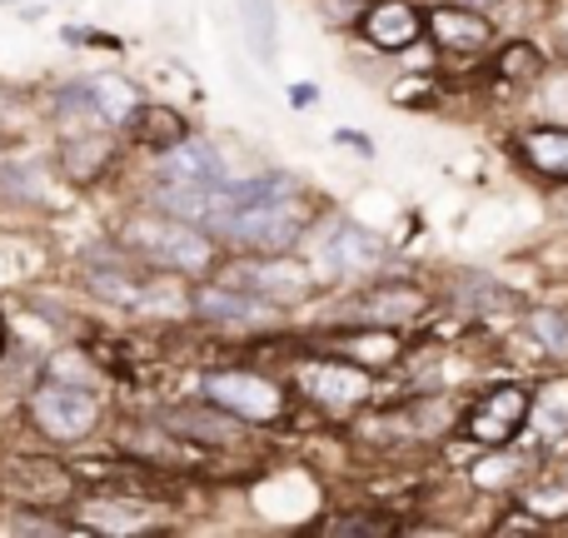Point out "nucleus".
I'll return each mask as SVG.
<instances>
[{
  "label": "nucleus",
  "mask_w": 568,
  "mask_h": 538,
  "mask_svg": "<svg viewBox=\"0 0 568 538\" xmlns=\"http://www.w3.org/2000/svg\"><path fill=\"white\" fill-rule=\"evenodd\" d=\"M294 384H300L304 399L324 404V409H334V414H349L369 399V369H359V364L344 359V354H329V359L310 354L304 364H294Z\"/></svg>",
  "instance_id": "nucleus-5"
},
{
  "label": "nucleus",
  "mask_w": 568,
  "mask_h": 538,
  "mask_svg": "<svg viewBox=\"0 0 568 538\" xmlns=\"http://www.w3.org/2000/svg\"><path fill=\"white\" fill-rule=\"evenodd\" d=\"M314 100H320V90L314 85H290V105L300 110V105H314Z\"/></svg>",
  "instance_id": "nucleus-29"
},
{
  "label": "nucleus",
  "mask_w": 568,
  "mask_h": 538,
  "mask_svg": "<svg viewBox=\"0 0 568 538\" xmlns=\"http://www.w3.org/2000/svg\"><path fill=\"white\" fill-rule=\"evenodd\" d=\"M499 70H504L509 80H529V75H539V70H544L539 45H529V40H509V45L499 50Z\"/></svg>",
  "instance_id": "nucleus-24"
},
{
  "label": "nucleus",
  "mask_w": 568,
  "mask_h": 538,
  "mask_svg": "<svg viewBox=\"0 0 568 538\" xmlns=\"http://www.w3.org/2000/svg\"><path fill=\"white\" fill-rule=\"evenodd\" d=\"M85 85H90V105H95V115L105 120V125H125V120L135 115L140 95H135V85H130V80H120V75H90Z\"/></svg>",
  "instance_id": "nucleus-21"
},
{
  "label": "nucleus",
  "mask_w": 568,
  "mask_h": 538,
  "mask_svg": "<svg viewBox=\"0 0 568 538\" xmlns=\"http://www.w3.org/2000/svg\"><path fill=\"white\" fill-rule=\"evenodd\" d=\"M110 160H115V140L100 135V130H80V135H65V140H60L55 165H60V175H65L70 185L85 190V185H95V180L105 175Z\"/></svg>",
  "instance_id": "nucleus-12"
},
{
  "label": "nucleus",
  "mask_w": 568,
  "mask_h": 538,
  "mask_svg": "<svg viewBox=\"0 0 568 538\" xmlns=\"http://www.w3.org/2000/svg\"><path fill=\"white\" fill-rule=\"evenodd\" d=\"M165 429H170V439H195V444H210V449L240 439V419L225 414L220 404H210V409H195V404L165 409Z\"/></svg>",
  "instance_id": "nucleus-15"
},
{
  "label": "nucleus",
  "mask_w": 568,
  "mask_h": 538,
  "mask_svg": "<svg viewBox=\"0 0 568 538\" xmlns=\"http://www.w3.org/2000/svg\"><path fill=\"white\" fill-rule=\"evenodd\" d=\"M334 145H354L359 155H374V140L359 135V130H334Z\"/></svg>",
  "instance_id": "nucleus-28"
},
{
  "label": "nucleus",
  "mask_w": 568,
  "mask_h": 538,
  "mask_svg": "<svg viewBox=\"0 0 568 538\" xmlns=\"http://www.w3.org/2000/svg\"><path fill=\"white\" fill-rule=\"evenodd\" d=\"M125 250L150 270H170V274H205L215 265V235L190 220L175 215H145L125 230Z\"/></svg>",
  "instance_id": "nucleus-2"
},
{
  "label": "nucleus",
  "mask_w": 568,
  "mask_h": 538,
  "mask_svg": "<svg viewBox=\"0 0 568 538\" xmlns=\"http://www.w3.org/2000/svg\"><path fill=\"white\" fill-rule=\"evenodd\" d=\"M26 419L40 439L70 449V444H85L90 434L100 429V394L80 379L45 374V379H36L26 394Z\"/></svg>",
  "instance_id": "nucleus-1"
},
{
  "label": "nucleus",
  "mask_w": 568,
  "mask_h": 538,
  "mask_svg": "<svg viewBox=\"0 0 568 538\" xmlns=\"http://www.w3.org/2000/svg\"><path fill=\"white\" fill-rule=\"evenodd\" d=\"M359 30L374 50H409L424 35V16L414 0H374L359 10Z\"/></svg>",
  "instance_id": "nucleus-10"
},
{
  "label": "nucleus",
  "mask_w": 568,
  "mask_h": 538,
  "mask_svg": "<svg viewBox=\"0 0 568 538\" xmlns=\"http://www.w3.org/2000/svg\"><path fill=\"white\" fill-rule=\"evenodd\" d=\"M524 160H529L539 175L549 180H568V130L564 125H544V130H529L519 140Z\"/></svg>",
  "instance_id": "nucleus-19"
},
{
  "label": "nucleus",
  "mask_w": 568,
  "mask_h": 538,
  "mask_svg": "<svg viewBox=\"0 0 568 538\" xmlns=\"http://www.w3.org/2000/svg\"><path fill=\"white\" fill-rule=\"evenodd\" d=\"M320 260L329 265L334 274H359V270H374L384 260V240L364 225H334L329 235L320 240Z\"/></svg>",
  "instance_id": "nucleus-13"
},
{
  "label": "nucleus",
  "mask_w": 568,
  "mask_h": 538,
  "mask_svg": "<svg viewBox=\"0 0 568 538\" xmlns=\"http://www.w3.org/2000/svg\"><path fill=\"white\" fill-rule=\"evenodd\" d=\"M300 235H304V195L240 210V215H230L225 230H220V240H235V245L260 250V255H284Z\"/></svg>",
  "instance_id": "nucleus-4"
},
{
  "label": "nucleus",
  "mask_w": 568,
  "mask_h": 538,
  "mask_svg": "<svg viewBox=\"0 0 568 538\" xmlns=\"http://www.w3.org/2000/svg\"><path fill=\"white\" fill-rule=\"evenodd\" d=\"M80 534H145L150 529V504L140 499H95L75 509Z\"/></svg>",
  "instance_id": "nucleus-16"
},
{
  "label": "nucleus",
  "mask_w": 568,
  "mask_h": 538,
  "mask_svg": "<svg viewBox=\"0 0 568 538\" xmlns=\"http://www.w3.org/2000/svg\"><path fill=\"white\" fill-rule=\"evenodd\" d=\"M0 6H20V0H0Z\"/></svg>",
  "instance_id": "nucleus-31"
},
{
  "label": "nucleus",
  "mask_w": 568,
  "mask_h": 538,
  "mask_svg": "<svg viewBox=\"0 0 568 538\" xmlns=\"http://www.w3.org/2000/svg\"><path fill=\"white\" fill-rule=\"evenodd\" d=\"M524 514H529L534 524L568 519V479L564 474H544L539 484H529V494H524Z\"/></svg>",
  "instance_id": "nucleus-22"
},
{
  "label": "nucleus",
  "mask_w": 568,
  "mask_h": 538,
  "mask_svg": "<svg viewBox=\"0 0 568 538\" xmlns=\"http://www.w3.org/2000/svg\"><path fill=\"white\" fill-rule=\"evenodd\" d=\"M529 399L534 394L524 384H494L464 409V434L484 449H509L519 439V429L529 424Z\"/></svg>",
  "instance_id": "nucleus-6"
},
{
  "label": "nucleus",
  "mask_w": 568,
  "mask_h": 538,
  "mask_svg": "<svg viewBox=\"0 0 568 538\" xmlns=\"http://www.w3.org/2000/svg\"><path fill=\"white\" fill-rule=\"evenodd\" d=\"M130 125V135L140 140L145 150H170L175 140H185V120H180V110H170V105H135V115L125 120Z\"/></svg>",
  "instance_id": "nucleus-18"
},
{
  "label": "nucleus",
  "mask_w": 568,
  "mask_h": 538,
  "mask_svg": "<svg viewBox=\"0 0 568 538\" xmlns=\"http://www.w3.org/2000/svg\"><path fill=\"white\" fill-rule=\"evenodd\" d=\"M235 284H245V290L265 294V300H300L304 294V270L294 265H235Z\"/></svg>",
  "instance_id": "nucleus-20"
},
{
  "label": "nucleus",
  "mask_w": 568,
  "mask_h": 538,
  "mask_svg": "<svg viewBox=\"0 0 568 538\" xmlns=\"http://www.w3.org/2000/svg\"><path fill=\"white\" fill-rule=\"evenodd\" d=\"M205 399L220 404L225 414L235 419H250V424H270L280 419L284 409V389L265 374H250V369H220V374H205Z\"/></svg>",
  "instance_id": "nucleus-7"
},
{
  "label": "nucleus",
  "mask_w": 568,
  "mask_h": 538,
  "mask_svg": "<svg viewBox=\"0 0 568 538\" xmlns=\"http://www.w3.org/2000/svg\"><path fill=\"white\" fill-rule=\"evenodd\" d=\"M10 354V329H6V314H0V359Z\"/></svg>",
  "instance_id": "nucleus-30"
},
{
  "label": "nucleus",
  "mask_w": 568,
  "mask_h": 538,
  "mask_svg": "<svg viewBox=\"0 0 568 538\" xmlns=\"http://www.w3.org/2000/svg\"><path fill=\"white\" fill-rule=\"evenodd\" d=\"M349 349H344V359H354L359 369H369V364H394L399 359V339H394L389 329H369V324H359V334H349Z\"/></svg>",
  "instance_id": "nucleus-23"
},
{
  "label": "nucleus",
  "mask_w": 568,
  "mask_h": 538,
  "mask_svg": "<svg viewBox=\"0 0 568 538\" xmlns=\"http://www.w3.org/2000/svg\"><path fill=\"white\" fill-rule=\"evenodd\" d=\"M240 10V30L255 60H275L280 55V10L275 0H235Z\"/></svg>",
  "instance_id": "nucleus-17"
},
{
  "label": "nucleus",
  "mask_w": 568,
  "mask_h": 538,
  "mask_svg": "<svg viewBox=\"0 0 568 538\" xmlns=\"http://www.w3.org/2000/svg\"><path fill=\"white\" fill-rule=\"evenodd\" d=\"M424 290L419 284H404V280H384L354 304V324H369V329H394L404 319H419L424 314Z\"/></svg>",
  "instance_id": "nucleus-11"
},
{
  "label": "nucleus",
  "mask_w": 568,
  "mask_h": 538,
  "mask_svg": "<svg viewBox=\"0 0 568 538\" xmlns=\"http://www.w3.org/2000/svg\"><path fill=\"white\" fill-rule=\"evenodd\" d=\"M529 329L539 334V344L549 354H568V309H534Z\"/></svg>",
  "instance_id": "nucleus-25"
},
{
  "label": "nucleus",
  "mask_w": 568,
  "mask_h": 538,
  "mask_svg": "<svg viewBox=\"0 0 568 538\" xmlns=\"http://www.w3.org/2000/svg\"><path fill=\"white\" fill-rule=\"evenodd\" d=\"M0 499L20 504V509L65 514L80 499V479L70 464L50 459V454H0Z\"/></svg>",
  "instance_id": "nucleus-3"
},
{
  "label": "nucleus",
  "mask_w": 568,
  "mask_h": 538,
  "mask_svg": "<svg viewBox=\"0 0 568 538\" xmlns=\"http://www.w3.org/2000/svg\"><path fill=\"white\" fill-rule=\"evenodd\" d=\"M40 165H6L0 170V190L6 195H20V200H40Z\"/></svg>",
  "instance_id": "nucleus-26"
},
{
  "label": "nucleus",
  "mask_w": 568,
  "mask_h": 538,
  "mask_svg": "<svg viewBox=\"0 0 568 538\" xmlns=\"http://www.w3.org/2000/svg\"><path fill=\"white\" fill-rule=\"evenodd\" d=\"M424 30H429L434 40H439V50H459V55H469V50H484L494 40V26L479 16V10H454V6H439L424 16Z\"/></svg>",
  "instance_id": "nucleus-14"
},
{
  "label": "nucleus",
  "mask_w": 568,
  "mask_h": 538,
  "mask_svg": "<svg viewBox=\"0 0 568 538\" xmlns=\"http://www.w3.org/2000/svg\"><path fill=\"white\" fill-rule=\"evenodd\" d=\"M324 534H389V519H354V514H339V519L324 524Z\"/></svg>",
  "instance_id": "nucleus-27"
},
{
  "label": "nucleus",
  "mask_w": 568,
  "mask_h": 538,
  "mask_svg": "<svg viewBox=\"0 0 568 538\" xmlns=\"http://www.w3.org/2000/svg\"><path fill=\"white\" fill-rule=\"evenodd\" d=\"M155 175L170 180V185H225L230 170H225V160H220L215 145L185 135V140H175L170 150H160Z\"/></svg>",
  "instance_id": "nucleus-9"
},
{
  "label": "nucleus",
  "mask_w": 568,
  "mask_h": 538,
  "mask_svg": "<svg viewBox=\"0 0 568 538\" xmlns=\"http://www.w3.org/2000/svg\"><path fill=\"white\" fill-rule=\"evenodd\" d=\"M0 110H6V90H0Z\"/></svg>",
  "instance_id": "nucleus-32"
},
{
  "label": "nucleus",
  "mask_w": 568,
  "mask_h": 538,
  "mask_svg": "<svg viewBox=\"0 0 568 538\" xmlns=\"http://www.w3.org/2000/svg\"><path fill=\"white\" fill-rule=\"evenodd\" d=\"M195 314L210 324H270L275 319V300H265V294L245 290V284H205V290H195Z\"/></svg>",
  "instance_id": "nucleus-8"
}]
</instances>
